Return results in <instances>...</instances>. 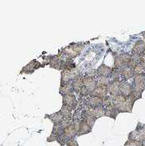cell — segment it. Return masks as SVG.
I'll list each match as a JSON object with an SVG mask.
<instances>
[{
  "label": "cell",
  "instance_id": "d6a6232c",
  "mask_svg": "<svg viewBox=\"0 0 145 146\" xmlns=\"http://www.w3.org/2000/svg\"><path fill=\"white\" fill-rule=\"evenodd\" d=\"M144 54H145V53H144Z\"/></svg>",
  "mask_w": 145,
  "mask_h": 146
},
{
  "label": "cell",
  "instance_id": "6da1fadb",
  "mask_svg": "<svg viewBox=\"0 0 145 146\" xmlns=\"http://www.w3.org/2000/svg\"><path fill=\"white\" fill-rule=\"evenodd\" d=\"M84 48V44L81 43H72L66 48L62 49L59 56L61 58L62 60L64 59H73L75 57L80 54L81 51Z\"/></svg>",
  "mask_w": 145,
  "mask_h": 146
},
{
  "label": "cell",
  "instance_id": "5bb4252c",
  "mask_svg": "<svg viewBox=\"0 0 145 146\" xmlns=\"http://www.w3.org/2000/svg\"><path fill=\"white\" fill-rule=\"evenodd\" d=\"M46 117L48 118L49 120L52 121L54 124H62L64 121V117H63L62 113L60 112V111L54 113H51V114L46 115Z\"/></svg>",
  "mask_w": 145,
  "mask_h": 146
},
{
  "label": "cell",
  "instance_id": "9c48e42d",
  "mask_svg": "<svg viewBox=\"0 0 145 146\" xmlns=\"http://www.w3.org/2000/svg\"><path fill=\"white\" fill-rule=\"evenodd\" d=\"M109 94V90H108V86H97L94 91H92L90 93L89 96H97L100 98H104L105 96H108Z\"/></svg>",
  "mask_w": 145,
  "mask_h": 146
},
{
  "label": "cell",
  "instance_id": "52a82bcc",
  "mask_svg": "<svg viewBox=\"0 0 145 146\" xmlns=\"http://www.w3.org/2000/svg\"><path fill=\"white\" fill-rule=\"evenodd\" d=\"M131 60V56L129 54H121L114 56L115 68H123L125 65H129Z\"/></svg>",
  "mask_w": 145,
  "mask_h": 146
},
{
  "label": "cell",
  "instance_id": "9a60e30c",
  "mask_svg": "<svg viewBox=\"0 0 145 146\" xmlns=\"http://www.w3.org/2000/svg\"><path fill=\"white\" fill-rule=\"evenodd\" d=\"M112 71H113L112 68H110L109 66H107L105 64H102L96 69V72H97V76H106V77H109V76H111Z\"/></svg>",
  "mask_w": 145,
  "mask_h": 146
},
{
  "label": "cell",
  "instance_id": "5b68a950",
  "mask_svg": "<svg viewBox=\"0 0 145 146\" xmlns=\"http://www.w3.org/2000/svg\"><path fill=\"white\" fill-rule=\"evenodd\" d=\"M83 104L86 109H94L98 107L103 106V98L97 97V96H89L86 98H82Z\"/></svg>",
  "mask_w": 145,
  "mask_h": 146
},
{
  "label": "cell",
  "instance_id": "2e32d148",
  "mask_svg": "<svg viewBox=\"0 0 145 146\" xmlns=\"http://www.w3.org/2000/svg\"><path fill=\"white\" fill-rule=\"evenodd\" d=\"M83 79L84 76L81 75V76H78V78H76L75 79H74L72 81V87L73 90H74V92H75L78 94H79L81 88L83 87Z\"/></svg>",
  "mask_w": 145,
  "mask_h": 146
},
{
  "label": "cell",
  "instance_id": "d4e9b609",
  "mask_svg": "<svg viewBox=\"0 0 145 146\" xmlns=\"http://www.w3.org/2000/svg\"><path fill=\"white\" fill-rule=\"evenodd\" d=\"M134 73H135V76L145 75V67L140 63H139L134 68Z\"/></svg>",
  "mask_w": 145,
  "mask_h": 146
},
{
  "label": "cell",
  "instance_id": "ba28073f",
  "mask_svg": "<svg viewBox=\"0 0 145 146\" xmlns=\"http://www.w3.org/2000/svg\"><path fill=\"white\" fill-rule=\"evenodd\" d=\"M120 85L121 80H110L108 85V90L110 96L120 94Z\"/></svg>",
  "mask_w": 145,
  "mask_h": 146
},
{
  "label": "cell",
  "instance_id": "7c38bea8",
  "mask_svg": "<svg viewBox=\"0 0 145 146\" xmlns=\"http://www.w3.org/2000/svg\"><path fill=\"white\" fill-rule=\"evenodd\" d=\"M135 76L134 73V68L129 65H125L123 68H121V78H123V80H127L134 78Z\"/></svg>",
  "mask_w": 145,
  "mask_h": 146
},
{
  "label": "cell",
  "instance_id": "ffe728a7",
  "mask_svg": "<svg viewBox=\"0 0 145 146\" xmlns=\"http://www.w3.org/2000/svg\"><path fill=\"white\" fill-rule=\"evenodd\" d=\"M72 109H71V108L66 107V106H63V105H62V108L60 110V112L62 113V114L64 117V119L65 121H71V120H72Z\"/></svg>",
  "mask_w": 145,
  "mask_h": 146
},
{
  "label": "cell",
  "instance_id": "e0dca14e",
  "mask_svg": "<svg viewBox=\"0 0 145 146\" xmlns=\"http://www.w3.org/2000/svg\"><path fill=\"white\" fill-rule=\"evenodd\" d=\"M120 113L118 111V110L116 108L114 105H111L109 107H105V116L108 117L116 119L117 115Z\"/></svg>",
  "mask_w": 145,
  "mask_h": 146
},
{
  "label": "cell",
  "instance_id": "277c9868",
  "mask_svg": "<svg viewBox=\"0 0 145 146\" xmlns=\"http://www.w3.org/2000/svg\"><path fill=\"white\" fill-rule=\"evenodd\" d=\"M128 139L142 143L145 142V124H141L140 123L137 124L136 129L129 134Z\"/></svg>",
  "mask_w": 145,
  "mask_h": 146
},
{
  "label": "cell",
  "instance_id": "ac0fdd59",
  "mask_svg": "<svg viewBox=\"0 0 145 146\" xmlns=\"http://www.w3.org/2000/svg\"><path fill=\"white\" fill-rule=\"evenodd\" d=\"M132 52L142 55L145 53V42L144 40H138L134 44Z\"/></svg>",
  "mask_w": 145,
  "mask_h": 146
},
{
  "label": "cell",
  "instance_id": "7a4b0ae2",
  "mask_svg": "<svg viewBox=\"0 0 145 146\" xmlns=\"http://www.w3.org/2000/svg\"><path fill=\"white\" fill-rule=\"evenodd\" d=\"M73 121L75 122L77 136H81V135L89 134L90 132L92 131V127L95 124V121H84L81 119H76Z\"/></svg>",
  "mask_w": 145,
  "mask_h": 146
},
{
  "label": "cell",
  "instance_id": "4dcf8cb0",
  "mask_svg": "<svg viewBox=\"0 0 145 146\" xmlns=\"http://www.w3.org/2000/svg\"><path fill=\"white\" fill-rule=\"evenodd\" d=\"M140 63L145 67V54H142V55L140 56Z\"/></svg>",
  "mask_w": 145,
  "mask_h": 146
},
{
  "label": "cell",
  "instance_id": "7402d4cb",
  "mask_svg": "<svg viewBox=\"0 0 145 146\" xmlns=\"http://www.w3.org/2000/svg\"><path fill=\"white\" fill-rule=\"evenodd\" d=\"M40 66H42V65L39 62H37L36 60H33L32 62L28 64L24 68V70L27 73H30V72H34V71L39 68Z\"/></svg>",
  "mask_w": 145,
  "mask_h": 146
},
{
  "label": "cell",
  "instance_id": "8fae6325",
  "mask_svg": "<svg viewBox=\"0 0 145 146\" xmlns=\"http://www.w3.org/2000/svg\"><path fill=\"white\" fill-rule=\"evenodd\" d=\"M133 93V86L130 84L126 80H121L120 85V94L128 97Z\"/></svg>",
  "mask_w": 145,
  "mask_h": 146
},
{
  "label": "cell",
  "instance_id": "4fadbf2b",
  "mask_svg": "<svg viewBox=\"0 0 145 146\" xmlns=\"http://www.w3.org/2000/svg\"><path fill=\"white\" fill-rule=\"evenodd\" d=\"M61 58L59 54L56 55H50L47 57V65H48L50 68H56L59 70V65H60V62H61Z\"/></svg>",
  "mask_w": 145,
  "mask_h": 146
},
{
  "label": "cell",
  "instance_id": "1f68e13d",
  "mask_svg": "<svg viewBox=\"0 0 145 146\" xmlns=\"http://www.w3.org/2000/svg\"><path fill=\"white\" fill-rule=\"evenodd\" d=\"M143 146H145V142H144V143H143Z\"/></svg>",
  "mask_w": 145,
  "mask_h": 146
},
{
  "label": "cell",
  "instance_id": "cb8c5ba5",
  "mask_svg": "<svg viewBox=\"0 0 145 146\" xmlns=\"http://www.w3.org/2000/svg\"><path fill=\"white\" fill-rule=\"evenodd\" d=\"M93 110V112H94V115H95L96 120L99 118L103 117L105 116V108L103 106L100 107H98L96 108H94Z\"/></svg>",
  "mask_w": 145,
  "mask_h": 146
},
{
  "label": "cell",
  "instance_id": "603a6c76",
  "mask_svg": "<svg viewBox=\"0 0 145 146\" xmlns=\"http://www.w3.org/2000/svg\"><path fill=\"white\" fill-rule=\"evenodd\" d=\"M95 80H96L97 86H108V85L109 84V82H110L109 77L103 76H97L95 77Z\"/></svg>",
  "mask_w": 145,
  "mask_h": 146
},
{
  "label": "cell",
  "instance_id": "f1b7e54d",
  "mask_svg": "<svg viewBox=\"0 0 145 146\" xmlns=\"http://www.w3.org/2000/svg\"><path fill=\"white\" fill-rule=\"evenodd\" d=\"M65 145L67 146H79L78 145V141H76L75 138H69L66 140Z\"/></svg>",
  "mask_w": 145,
  "mask_h": 146
},
{
  "label": "cell",
  "instance_id": "3957f363",
  "mask_svg": "<svg viewBox=\"0 0 145 146\" xmlns=\"http://www.w3.org/2000/svg\"><path fill=\"white\" fill-rule=\"evenodd\" d=\"M145 90V75L134 76L133 93L136 100L142 97V93Z\"/></svg>",
  "mask_w": 145,
  "mask_h": 146
},
{
  "label": "cell",
  "instance_id": "8992f818",
  "mask_svg": "<svg viewBox=\"0 0 145 146\" xmlns=\"http://www.w3.org/2000/svg\"><path fill=\"white\" fill-rule=\"evenodd\" d=\"M62 105L69 107L73 110H75L78 107V100L75 94H68L62 96Z\"/></svg>",
  "mask_w": 145,
  "mask_h": 146
},
{
  "label": "cell",
  "instance_id": "83f0119b",
  "mask_svg": "<svg viewBox=\"0 0 145 146\" xmlns=\"http://www.w3.org/2000/svg\"><path fill=\"white\" fill-rule=\"evenodd\" d=\"M123 146H143V143L140 142V141H137L129 140L128 139Z\"/></svg>",
  "mask_w": 145,
  "mask_h": 146
},
{
  "label": "cell",
  "instance_id": "4316f807",
  "mask_svg": "<svg viewBox=\"0 0 145 146\" xmlns=\"http://www.w3.org/2000/svg\"><path fill=\"white\" fill-rule=\"evenodd\" d=\"M70 72H71V79H72V81H73L74 79H75L76 78H78V76H81V72H80V69L78 67L74 68Z\"/></svg>",
  "mask_w": 145,
  "mask_h": 146
},
{
  "label": "cell",
  "instance_id": "44dd1931",
  "mask_svg": "<svg viewBox=\"0 0 145 146\" xmlns=\"http://www.w3.org/2000/svg\"><path fill=\"white\" fill-rule=\"evenodd\" d=\"M71 82H72V79H71V72H70V70L62 71L60 86L68 84V83H71Z\"/></svg>",
  "mask_w": 145,
  "mask_h": 146
},
{
  "label": "cell",
  "instance_id": "d6986e66",
  "mask_svg": "<svg viewBox=\"0 0 145 146\" xmlns=\"http://www.w3.org/2000/svg\"><path fill=\"white\" fill-rule=\"evenodd\" d=\"M73 92H74V90H73L72 87V82L60 86L59 93L62 96H64L65 95H68V94H72V93H73Z\"/></svg>",
  "mask_w": 145,
  "mask_h": 146
},
{
  "label": "cell",
  "instance_id": "484cf974",
  "mask_svg": "<svg viewBox=\"0 0 145 146\" xmlns=\"http://www.w3.org/2000/svg\"><path fill=\"white\" fill-rule=\"evenodd\" d=\"M111 105H113V99H112L111 96L108 95L105 96L104 98H103V107L104 108L109 107V106H111Z\"/></svg>",
  "mask_w": 145,
  "mask_h": 146
},
{
  "label": "cell",
  "instance_id": "30bf717a",
  "mask_svg": "<svg viewBox=\"0 0 145 146\" xmlns=\"http://www.w3.org/2000/svg\"><path fill=\"white\" fill-rule=\"evenodd\" d=\"M83 86L86 88L88 92L90 94L92 91H94V90L97 86V83H96L95 78H91V77H88V76H84Z\"/></svg>",
  "mask_w": 145,
  "mask_h": 146
},
{
  "label": "cell",
  "instance_id": "f546056e",
  "mask_svg": "<svg viewBox=\"0 0 145 146\" xmlns=\"http://www.w3.org/2000/svg\"><path fill=\"white\" fill-rule=\"evenodd\" d=\"M85 76H88V77H91V78H95L97 76V72H96V69H92V70L89 71L85 73Z\"/></svg>",
  "mask_w": 145,
  "mask_h": 146
}]
</instances>
